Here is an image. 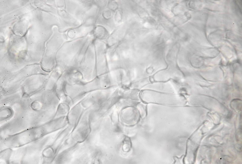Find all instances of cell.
Segmentation results:
<instances>
[{
    "instance_id": "obj_1",
    "label": "cell",
    "mask_w": 242,
    "mask_h": 164,
    "mask_svg": "<svg viewBox=\"0 0 242 164\" xmlns=\"http://www.w3.org/2000/svg\"><path fill=\"white\" fill-rule=\"evenodd\" d=\"M142 99L146 103L168 105L171 103V97L166 94L152 91H144L141 94Z\"/></svg>"
}]
</instances>
